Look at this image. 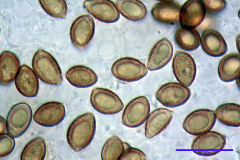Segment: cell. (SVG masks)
<instances>
[{"label": "cell", "mask_w": 240, "mask_h": 160, "mask_svg": "<svg viewBox=\"0 0 240 160\" xmlns=\"http://www.w3.org/2000/svg\"><path fill=\"white\" fill-rule=\"evenodd\" d=\"M96 128V119L92 113H86L76 118L67 133V142L71 148L76 152L86 148L93 139Z\"/></svg>", "instance_id": "obj_1"}, {"label": "cell", "mask_w": 240, "mask_h": 160, "mask_svg": "<svg viewBox=\"0 0 240 160\" xmlns=\"http://www.w3.org/2000/svg\"><path fill=\"white\" fill-rule=\"evenodd\" d=\"M32 65L35 74L42 82L55 86L62 83L60 68L56 59L48 52L38 50L33 56Z\"/></svg>", "instance_id": "obj_2"}, {"label": "cell", "mask_w": 240, "mask_h": 160, "mask_svg": "<svg viewBox=\"0 0 240 160\" xmlns=\"http://www.w3.org/2000/svg\"><path fill=\"white\" fill-rule=\"evenodd\" d=\"M111 71L116 78L126 82L139 80L145 77L148 72L143 63L130 57L122 58L116 60L112 66Z\"/></svg>", "instance_id": "obj_3"}, {"label": "cell", "mask_w": 240, "mask_h": 160, "mask_svg": "<svg viewBox=\"0 0 240 160\" xmlns=\"http://www.w3.org/2000/svg\"><path fill=\"white\" fill-rule=\"evenodd\" d=\"M32 116L31 108L28 104L22 102L14 105L9 112L7 118L8 133L14 138L22 135L29 127Z\"/></svg>", "instance_id": "obj_4"}, {"label": "cell", "mask_w": 240, "mask_h": 160, "mask_svg": "<svg viewBox=\"0 0 240 160\" xmlns=\"http://www.w3.org/2000/svg\"><path fill=\"white\" fill-rule=\"evenodd\" d=\"M93 107L102 114L113 115L122 110L124 105L118 96L112 91L102 88L94 89L90 95Z\"/></svg>", "instance_id": "obj_5"}, {"label": "cell", "mask_w": 240, "mask_h": 160, "mask_svg": "<svg viewBox=\"0 0 240 160\" xmlns=\"http://www.w3.org/2000/svg\"><path fill=\"white\" fill-rule=\"evenodd\" d=\"M215 112L206 109L193 111L185 119L183 128L188 134L198 136L210 131L214 126L216 120Z\"/></svg>", "instance_id": "obj_6"}, {"label": "cell", "mask_w": 240, "mask_h": 160, "mask_svg": "<svg viewBox=\"0 0 240 160\" xmlns=\"http://www.w3.org/2000/svg\"><path fill=\"white\" fill-rule=\"evenodd\" d=\"M191 95L190 89L180 83L170 82L162 86L157 91L155 98L163 105L169 107L184 104Z\"/></svg>", "instance_id": "obj_7"}, {"label": "cell", "mask_w": 240, "mask_h": 160, "mask_svg": "<svg viewBox=\"0 0 240 160\" xmlns=\"http://www.w3.org/2000/svg\"><path fill=\"white\" fill-rule=\"evenodd\" d=\"M225 137L215 131H208L196 137L193 141L191 149L196 154L204 156L215 155L224 148Z\"/></svg>", "instance_id": "obj_8"}, {"label": "cell", "mask_w": 240, "mask_h": 160, "mask_svg": "<svg viewBox=\"0 0 240 160\" xmlns=\"http://www.w3.org/2000/svg\"><path fill=\"white\" fill-rule=\"evenodd\" d=\"M150 111V104L146 97H137L130 101L125 108L122 115V123L131 128L140 126L147 120Z\"/></svg>", "instance_id": "obj_9"}, {"label": "cell", "mask_w": 240, "mask_h": 160, "mask_svg": "<svg viewBox=\"0 0 240 160\" xmlns=\"http://www.w3.org/2000/svg\"><path fill=\"white\" fill-rule=\"evenodd\" d=\"M94 30V22L91 16L86 14L78 17L70 27V36L72 43L78 49L84 48L92 39Z\"/></svg>", "instance_id": "obj_10"}, {"label": "cell", "mask_w": 240, "mask_h": 160, "mask_svg": "<svg viewBox=\"0 0 240 160\" xmlns=\"http://www.w3.org/2000/svg\"><path fill=\"white\" fill-rule=\"evenodd\" d=\"M173 74L180 83L187 87L191 86L196 74L194 60L188 53L178 51L175 53L172 62Z\"/></svg>", "instance_id": "obj_11"}, {"label": "cell", "mask_w": 240, "mask_h": 160, "mask_svg": "<svg viewBox=\"0 0 240 160\" xmlns=\"http://www.w3.org/2000/svg\"><path fill=\"white\" fill-rule=\"evenodd\" d=\"M63 104L57 101H50L40 106L34 114L33 118L37 124L46 127H52L60 123L65 116Z\"/></svg>", "instance_id": "obj_12"}, {"label": "cell", "mask_w": 240, "mask_h": 160, "mask_svg": "<svg viewBox=\"0 0 240 160\" xmlns=\"http://www.w3.org/2000/svg\"><path fill=\"white\" fill-rule=\"evenodd\" d=\"M206 10L202 1L190 0L181 8L179 18L181 26L187 29H194L204 20Z\"/></svg>", "instance_id": "obj_13"}, {"label": "cell", "mask_w": 240, "mask_h": 160, "mask_svg": "<svg viewBox=\"0 0 240 160\" xmlns=\"http://www.w3.org/2000/svg\"><path fill=\"white\" fill-rule=\"evenodd\" d=\"M83 6L95 18L104 23H114L120 17L119 12L115 4L110 0H86L84 2Z\"/></svg>", "instance_id": "obj_14"}, {"label": "cell", "mask_w": 240, "mask_h": 160, "mask_svg": "<svg viewBox=\"0 0 240 160\" xmlns=\"http://www.w3.org/2000/svg\"><path fill=\"white\" fill-rule=\"evenodd\" d=\"M173 53V48L170 42L166 38L160 40L150 52L147 62L148 69L153 71L164 67L171 59Z\"/></svg>", "instance_id": "obj_15"}, {"label": "cell", "mask_w": 240, "mask_h": 160, "mask_svg": "<svg viewBox=\"0 0 240 160\" xmlns=\"http://www.w3.org/2000/svg\"><path fill=\"white\" fill-rule=\"evenodd\" d=\"M181 6L173 1H163L156 3L151 12L157 21L164 24L173 25L179 22Z\"/></svg>", "instance_id": "obj_16"}, {"label": "cell", "mask_w": 240, "mask_h": 160, "mask_svg": "<svg viewBox=\"0 0 240 160\" xmlns=\"http://www.w3.org/2000/svg\"><path fill=\"white\" fill-rule=\"evenodd\" d=\"M173 114L172 111L164 108L157 109L152 112L145 125L146 137L152 138L166 129L171 122Z\"/></svg>", "instance_id": "obj_17"}, {"label": "cell", "mask_w": 240, "mask_h": 160, "mask_svg": "<svg viewBox=\"0 0 240 160\" xmlns=\"http://www.w3.org/2000/svg\"><path fill=\"white\" fill-rule=\"evenodd\" d=\"M201 45L204 51L208 55L218 57L224 55L227 50L224 38L216 30L212 28L205 29L202 32Z\"/></svg>", "instance_id": "obj_18"}, {"label": "cell", "mask_w": 240, "mask_h": 160, "mask_svg": "<svg viewBox=\"0 0 240 160\" xmlns=\"http://www.w3.org/2000/svg\"><path fill=\"white\" fill-rule=\"evenodd\" d=\"M15 84L19 92L27 97H33L38 93V79L32 70L26 65H22L16 77Z\"/></svg>", "instance_id": "obj_19"}, {"label": "cell", "mask_w": 240, "mask_h": 160, "mask_svg": "<svg viewBox=\"0 0 240 160\" xmlns=\"http://www.w3.org/2000/svg\"><path fill=\"white\" fill-rule=\"evenodd\" d=\"M65 77L72 86L79 88L91 87L97 82V76L91 69L85 66H73L67 71Z\"/></svg>", "instance_id": "obj_20"}, {"label": "cell", "mask_w": 240, "mask_h": 160, "mask_svg": "<svg viewBox=\"0 0 240 160\" xmlns=\"http://www.w3.org/2000/svg\"><path fill=\"white\" fill-rule=\"evenodd\" d=\"M19 58L14 53L4 51L0 56V82L6 86L12 82L17 75L20 68Z\"/></svg>", "instance_id": "obj_21"}, {"label": "cell", "mask_w": 240, "mask_h": 160, "mask_svg": "<svg viewBox=\"0 0 240 160\" xmlns=\"http://www.w3.org/2000/svg\"><path fill=\"white\" fill-rule=\"evenodd\" d=\"M240 55L232 53L226 55L220 61L218 73L220 79L225 82L233 81L239 78Z\"/></svg>", "instance_id": "obj_22"}, {"label": "cell", "mask_w": 240, "mask_h": 160, "mask_svg": "<svg viewBox=\"0 0 240 160\" xmlns=\"http://www.w3.org/2000/svg\"><path fill=\"white\" fill-rule=\"evenodd\" d=\"M116 5L121 14L127 19L136 21L144 19L147 14L146 8L141 2L136 0H120Z\"/></svg>", "instance_id": "obj_23"}, {"label": "cell", "mask_w": 240, "mask_h": 160, "mask_svg": "<svg viewBox=\"0 0 240 160\" xmlns=\"http://www.w3.org/2000/svg\"><path fill=\"white\" fill-rule=\"evenodd\" d=\"M174 39L180 48L187 51L196 50L201 43L200 34L196 29H187L181 26L176 30Z\"/></svg>", "instance_id": "obj_24"}, {"label": "cell", "mask_w": 240, "mask_h": 160, "mask_svg": "<svg viewBox=\"0 0 240 160\" xmlns=\"http://www.w3.org/2000/svg\"><path fill=\"white\" fill-rule=\"evenodd\" d=\"M216 118L223 124L232 127L240 126V106L234 103L219 106L215 110Z\"/></svg>", "instance_id": "obj_25"}, {"label": "cell", "mask_w": 240, "mask_h": 160, "mask_svg": "<svg viewBox=\"0 0 240 160\" xmlns=\"http://www.w3.org/2000/svg\"><path fill=\"white\" fill-rule=\"evenodd\" d=\"M130 147L118 137L113 136L108 139L102 149L101 157L103 160H119L125 150Z\"/></svg>", "instance_id": "obj_26"}, {"label": "cell", "mask_w": 240, "mask_h": 160, "mask_svg": "<svg viewBox=\"0 0 240 160\" xmlns=\"http://www.w3.org/2000/svg\"><path fill=\"white\" fill-rule=\"evenodd\" d=\"M46 150L44 140L41 137H35L31 140L25 146L22 152L20 159L44 160Z\"/></svg>", "instance_id": "obj_27"}, {"label": "cell", "mask_w": 240, "mask_h": 160, "mask_svg": "<svg viewBox=\"0 0 240 160\" xmlns=\"http://www.w3.org/2000/svg\"><path fill=\"white\" fill-rule=\"evenodd\" d=\"M39 2L44 11L50 16L64 19L67 12V3L64 0H40Z\"/></svg>", "instance_id": "obj_28"}, {"label": "cell", "mask_w": 240, "mask_h": 160, "mask_svg": "<svg viewBox=\"0 0 240 160\" xmlns=\"http://www.w3.org/2000/svg\"><path fill=\"white\" fill-rule=\"evenodd\" d=\"M0 157H6L14 150L15 143L14 139L9 134L5 133L0 134Z\"/></svg>", "instance_id": "obj_29"}, {"label": "cell", "mask_w": 240, "mask_h": 160, "mask_svg": "<svg viewBox=\"0 0 240 160\" xmlns=\"http://www.w3.org/2000/svg\"><path fill=\"white\" fill-rule=\"evenodd\" d=\"M208 13H217L223 10L225 8L226 3L223 0H206L202 1Z\"/></svg>", "instance_id": "obj_30"}, {"label": "cell", "mask_w": 240, "mask_h": 160, "mask_svg": "<svg viewBox=\"0 0 240 160\" xmlns=\"http://www.w3.org/2000/svg\"><path fill=\"white\" fill-rule=\"evenodd\" d=\"M145 154L141 150L130 147L126 149L119 160H146Z\"/></svg>", "instance_id": "obj_31"}, {"label": "cell", "mask_w": 240, "mask_h": 160, "mask_svg": "<svg viewBox=\"0 0 240 160\" xmlns=\"http://www.w3.org/2000/svg\"><path fill=\"white\" fill-rule=\"evenodd\" d=\"M0 134L4 133L7 131V124L5 119L1 116H0Z\"/></svg>", "instance_id": "obj_32"}]
</instances>
